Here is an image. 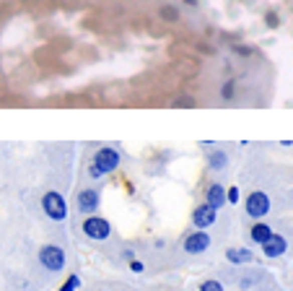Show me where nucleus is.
Instances as JSON below:
<instances>
[{"mask_svg": "<svg viewBox=\"0 0 293 291\" xmlns=\"http://www.w3.org/2000/svg\"><path fill=\"white\" fill-rule=\"evenodd\" d=\"M226 195H228V203H234V206L239 203V190H236V187H231V190H226Z\"/></svg>", "mask_w": 293, "mask_h": 291, "instance_id": "19", "label": "nucleus"}, {"mask_svg": "<svg viewBox=\"0 0 293 291\" xmlns=\"http://www.w3.org/2000/svg\"><path fill=\"white\" fill-rule=\"evenodd\" d=\"M249 237H252L257 244H265V242L272 237V229H270L267 224H257V226L252 229V234H249Z\"/></svg>", "mask_w": 293, "mask_h": 291, "instance_id": "11", "label": "nucleus"}, {"mask_svg": "<svg viewBox=\"0 0 293 291\" xmlns=\"http://www.w3.org/2000/svg\"><path fill=\"white\" fill-rule=\"evenodd\" d=\"M236 52H239V55H244V57H246V55H252V50H249V47H236Z\"/></svg>", "mask_w": 293, "mask_h": 291, "instance_id": "22", "label": "nucleus"}, {"mask_svg": "<svg viewBox=\"0 0 293 291\" xmlns=\"http://www.w3.org/2000/svg\"><path fill=\"white\" fill-rule=\"evenodd\" d=\"M83 232L91 239H106L109 237V221H104L99 216H91V219L83 221Z\"/></svg>", "mask_w": 293, "mask_h": 291, "instance_id": "5", "label": "nucleus"}, {"mask_svg": "<svg viewBox=\"0 0 293 291\" xmlns=\"http://www.w3.org/2000/svg\"><path fill=\"white\" fill-rule=\"evenodd\" d=\"M208 247H210V234H205L203 229H200V232H195V234H190L187 239H184V250L192 252V255L205 252Z\"/></svg>", "mask_w": 293, "mask_h": 291, "instance_id": "6", "label": "nucleus"}, {"mask_svg": "<svg viewBox=\"0 0 293 291\" xmlns=\"http://www.w3.org/2000/svg\"><path fill=\"white\" fill-rule=\"evenodd\" d=\"M117 164H119V154H117L114 148H99L96 156H94V161H91V174L101 177L106 172H114Z\"/></svg>", "mask_w": 293, "mask_h": 291, "instance_id": "1", "label": "nucleus"}, {"mask_svg": "<svg viewBox=\"0 0 293 291\" xmlns=\"http://www.w3.org/2000/svg\"><path fill=\"white\" fill-rule=\"evenodd\" d=\"M215 211H218V208H213L210 203H205V206H197V208H195V213H192V221H195V226H197V229H205V226L215 224Z\"/></svg>", "mask_w": 293, "mask_h": 291, "instance_id": "7", "label": "nucleus"}, {"mask_svg": "<svg viewBox=\"0 0 293 291\" xmlns=\"http://www.w3.org/2000/svg\"><path fill=\"white\" fill-rule=\"evenodd\" d=\"M285 247H288L285 239H283L280 234H272L265 244H262V252H265L267 257H277V255H283V252H285Z\"/></svg>", "mask_w": 293, "mask_h": 291, "instance_id": "8", "label": "nucleus"}, {"mask_svg": "<svg viewBox=\"0 0 293 291\" xmlns=\"http://www.w3.org/2000/svg\"><path fill=\"white\" fill-rule=\"evenodd\" d=\"M78 286H81V278H78V275H70V278L60 286V291H75Z\"/></svg>", "mask_w": 293, "mask_h": 291, "instance_id": "15", "label": "nucleus"}, {"mask_svg": "<svg viewBox=\"0 0 293 291\" xmlns=\"http://www.w3.org/2000/svg\"><path fill=\"white\" fill-rule=\"evenodd\" d=\"M184 3H197V0H184Z\"/></svg>", "mask_w": 293, "mask_h": 291, "instance_id": "23", "label": "nucleus"}, {"mask_svg": "<svg viewBox=\"0 0 293 291\" xmlns=\"http://www.w3.org/2000/svg\"><path fill=\"white\" fill-rule=\"evenodd\" d=\"M39 260H42V265L47 270H60L65 265V252L60 247H55V244H47V247H42Z\"/></svg>", "mask_w": 293, "mask_h": 291, "instance_id": "3", "label": "nucleus"}, {"mask_svg": "<svg viewBox=\"0 0 293 291\" xmlns=\"http://www.w3.org/2000/svg\"><path fill=\"white\" fill-rule=\"evenodd\" d=\"M42 206H44V211H47V216L55 219V221H63L65 213H68L65 201H63V195H60V192H47L42 198Z\"/></svg>", "mask_w": 293, "mask_h": 291, "instance_id": "2", "label": "nucleus"}, {"mask_svg": "<svg viewBox=\"0 0 293 291\" xmlns=\"http://www.w3.org/2000/svg\"><path fill=\"white\" fill-rule=\"evenodd\" d=\"M200 291H223V286H221V281H203V286H200Z\"/></svg>", "mask_w": 293, "mask_h": 291, "instance_id": "16", "label": "nucleus"}, {"mask_svg": "<svg viewBox=\"0 0 293 291\" xmlns=\"http://www.w3.org/2000/svg\"><path fill=\"white\" fill-rule=\"evenodd\" d=\"M96 203H99V195H96L94 190H83L81 198H78V206H81L83 213H91V211L96 208Z\"/></svg>", "mask_w": 293, "mask_h": 291, "instance_id": "10", "label": "nucleus"}, {"mask_svg": "<svg viewBox=\"0 0 293 291\" xmlns=\"http://www.w3.org/2000/svg\"><path fill=\"white\" fill-rule=\"evenodd\" d=\"M195 104H197V102H195L192 96H182V99L174 102V110H184V107H187V110H195Z\"/></svg>", "mask_w": 293, "mask_h": 291, "instance_id": "14", "label": "nucleus"}, {"mask_svg": "<svg viewBox=\"0 0 293 291\" xmlns=\"http://www.w3.org/2000/svg\"><path fill=\"white\" fill-rule=\"evenodd\" d=\"M265 21H267V26H277V16H275V13H267Z\"/></svg>", "mask_w": 293, "mask_h": 291, "instance_id": "20", "label": "nucleus"}, {"mask_svg": "<svg viewBox=\"0 0 293 291\" xmlns=\"http://www.w3.org/2000/svg\"><path fill=\"white\" fill-rule=\"evenodd\" d=\"M226 260H231V263H249L252 252L249 250H228L226 252Z\"/></svg>", "mask_w": 293, "mask_h": 291, "instance_id": "12", "label": "nucleus"}, {"mask_svg": "<svg viewBox=\"0 0 293 291\" xmlns=\"http://www.w3.org/2000/svg\"><path fill=\"white\" fill-rule=\"evenodd\" d=\"M226 201H228L226 190H223L221 185H210V190H208V203H210L213 208H221Z\"/></svg>", "mask_w": 293, "mask_h": 291, "instance_id": "9", "label": "nucleus"}, {"mask_svg": "<svg viewBox=\"0 0 293 291\" xmlns=\"http://www.w3.org/2000/svg\"><path fill=\"white\" fill-rule=\"evenodd\" d=\"M267 211H270V198L265 192H252L249 198H246V213H249L252 219H262V216H267Z\"/></svg>", "mask_w": 293, "mask_h": 291, "instance_id": "4", "label": "nucleus"}, {"mask_svg": "<svg viewBox=\"0 0 293 291\" xmlns=\"http://www.w3.org/2000/svg\"><path fill=\"white\" fill-rule=\"evenodd\" d=\"M234 91H236V83H234V81H228V83L223 86L221 94H223V99H231V96H234Z\"/></svg>", "mask_w": 293, "mask_h": 291, "instance_id": "17", "label": "nucleus"}, {"mask_svg": "<svg viewBox=\"0 0 293 291\" xmlns=\"http://www.w3.org/2000/svg\"><path fill=\"white\" fill-rule=\"evenodd\" d=\"M161 19H164V21H177V19H179V11H177L174 6H164V8H161Z\"/></svg>", "mask_w": 293, "mask_h": 291, "instance_id": "13", "label": "nucleus"}, {"mask_svg": "<svg viewBox=\"0 0 293 291\" xmlns=\"http://www.w3.org/2000/svg\"><path fill=\"white\" fill-rule=\"evenodd\" d=\"M210 164H213V166H223V164H226V156H223V154H221V151H218V154H213V159H210Z\"/></svg>", "mask_w": 293, "mask_h": 291, "instance_id": "18", "label": "nucleus"}, {"mask_svg": "<svg viewBox=\"0 0 293 291\" xmlns=\"http://www.w3.org/2000/svg\"><path fill=\"white\" fill-rule=\"evenodd\" d=\"M130 268H132L135 273H140V270H143V263H137V260H132V263H130Z\"/></svg>", "mask_w": 293, "mask_h": 291, "instance_id": "21", "label": "nucleus"}]
</instances>
